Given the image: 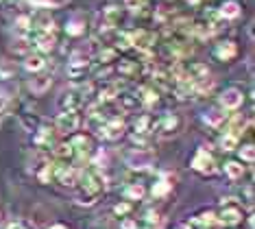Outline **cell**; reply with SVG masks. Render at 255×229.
Here are the masks:
<instances>
[{
    "label": "cell",
    "instance_id": "836d02e7",
    "mask_svg": "<svg viewBox=\"0 0 255 229\" xmlns=\"http://www.w3.org/2000/svg\"><path fill=\"white\" fill-rule=\"evenodd\" d=\"M53 166H55V162H50V160H44L39 164V168L35 170V179L39 184H50V179H53Z\"/></svg>",
    "mask_w": 255,
    "mask_h": 229
},
{
    "label": "cell",
    "instance_id": "ffe728a7",
    "mask_svg": "<svg viewBox=\"0 0 255 229\" xmlns=\"http://www.w3.org/2000/svg\"><path fill=\"white\" fill-rule=\"evenodd\" d=\"M85 28H88V20H85V15L81 13V11L72 13L66 20V33L70 35V37H81V35L85 33Z\"/></svg>",
    "mask_w": 255,
    "mask_h": 229
},
{
    "label": "cell",
    "instance_id": "3957f363",
    "mask_svg": "<svg viewBox=\"0 0 255 229\" xmlns=\"http://www.w3.org/2000/svg\"><path fill=\"white\" fill-rule=\"evenodd\" d=\"M181 129H183V118L175 111H166L157 120H153V133L161 140L175 138L177 133H181Z\"/></svg>",
    "mask_w": 255,
    "mask_h": 229
},
{
    "label": "cell",
    "instance_id": "b9f144b4",
    "mask_svg": "<svg viewBox=\"0 0 255 229\" xmlns=\"http://www.w3.org/2000/svg\"><path fill=\"white\" fill-rule=\"evenodd\" d=\"M22 125H24L26 129H28V131H35V129L39 127V122H42V118H39V116H35V114H22Z\"/></svg>",
    "mask_w": 255,
    "mask_h": 229
},
{
    "label": "cell",
    "instance_id": "4316f807",
    "mask_svg": "<svg viewBox=\"0 0 255 229\" xmlns=\"http://www.w3.org/2000/svg\"><path fill=\"white\" fill-rule=\"evenodd\" d=\"M142 72L140 61H133V59H120L118 63V74L123 79H137V74Z\"/></svg>",
    "mask_w": 255,
    "mask_h": 229
},
{
    "label": "cell",
    "instance_id": "f907efd6",
    "mask_svg": "<svg viewBox=\"0 0 255 229\" xmlns=\"http://www.w3.org/2000/svg\"><path fill=\"white\" fill-rule=\"evenodd\" d=\"M48 229H68V227H66V225H59V223H57V225H50Z\"/></svg>",
    "mask_w": 255,
    "mask_h": 229
},
{
    "label": "cell",
    "instance_id": "1f68e13d",
    "mask_svg": "<svg viewBox=\"0 0 255 229\" xmlns=\"http://www.w3.org/2000/svg\"><path fill=\"white\" fill-rule=\"evenodd\" d=\"M53 155L57 162H72L74 160V149L70 142H57L53 146Z\"/></svg>",
    "mask_w": 255,
    "mask_h": 229
},
{
    "label": "cell",
    "instance_id": "d4e9b609",
    "mask_svg": "<svg viewBox=\"0 0 255 229\" xmlns=\"http://www.w3.org/2000/svg\"><path fill=\"white\" fill-rule=\"evenodd\" d=\"M123 195L127 201H142L146 197V186L142 181H131V184H127L123 188Z\"/></svg>",
    "mask_w": 255,
    "mask_h": 229
},
{
    "label": "cell",
    "instance_id": "2e32d148",
    "mask_svg": "<svg viewBox=\"0 0 255 229\" xmlns=\"http://www.w3.org/2000/svg\"><path fill=\"white\" fill-rule=\"evenodd\" d=\"M129 37H131L133 48H137V50H142V52H148L155 46V35L150 33V31H146V28L129 31Z\"/></svg>",
    "mask_w": 255,
    "mask_h": 229
},
{
    "label": "cell",
    "instance_id": "d6986e66",
    "mask_svg": "<svg viewBox=\"0 0 255 229\" xmlns=\"http://www.w3.org/2000/svg\"><path fill=\"white\" fill-rule=\"evenodd\" d=\"M50 87H53V76L44 74V70H42V72H35V74H33V79L28 81V90L35 94V96H44Z\"/></svg>",
    "mask_w": 255,
    "mask_h": 229
},
{
    "label": "cell",
    "instance_id": "9c48e42d",
    "mask_svg": "<svg viewBox=\"0 0 255 229\" xmlns=\"http://www.w3.org/2000/svg\"><path fill=\"white\" fill-rule=\"evenodd\" d=\"M79 168L72 166V162H55L53 166V179L63 188H74L77 184Z\"/></svg>",
    "mask_w": 255,
    "mask_h": 229
},
{
    "label": "cell",
    "instance_id": "8fae6325",
    "mask_svg": "<svg viewBox=\"0 0 255 229\" xmlns=\"http://www.w3.org/2000/svg\"><path fill=\"white\" fill-rule=\"evenodd\" d=\"M190 168L196 170V173L201 175H214L216 173V160H214V155L207 149H196L192 160H190Z\"/></svg>",
    "mask_w": 255,
    "mask_h": 229
},
{
    "label": "cell",
    "instance_id": "8992f818",
    "mask_svg": "<svg viewBox=\"0 0 255 229\" xmlns=\"http://www.w3.org/2000/svg\"><path fill=\"white\" fill-rule=\"evenodd\" d=\"M216 219H218V225L234 229L238 225H242V221H245V212H242V208L236 201H227V203H223V210L216 214Z\"/></svg>",
    "mask_w": 255,
    "mask_h": 229
},
{
    "label": "cell",
    "instance_id": "83f0119b",
    "mask_svg": "<svg viewBox=\"0 0 255 229\" xmlns=\"http://www.w3.org/2000/svg\"><path fill=\"white\" fill-rule=\"evenodd\" d=\"M46 68V57L42 55V52H28V55L24 57V70L31 74L35 72H42V70Z\"/></svg>",
    "mask_w": 255,
    "mask_h": 229
},
{
    "label": "cell",
    "instance_id": "ac0fdd59",
    "mask_svg": "<svg viewBox=\"0 0 255 229\" xmlns=\"http://www.w3.org/2000/svg\"><path fill=\"white\" fill-rule=\"evenodd\" d=\"M214 57H216L218 61H234L238 57V44L234 42V39H223V42H218L216 46H214Z\"/></svg>",
    "mask_w": 255,
    "mask_h": 229
},
{
    "label": "cell",
    "instance_id": "ee69618b",
    "mask_svg": "<svg viewBox=\"0 0 255 229\" xmlns=\"http://www.w3.org/2000/svg\"><path fill=\"white\" fill-rule=\"evenodd\" d=\"M116 55H118V50L114 46H107V48H103L98 52V59H101V63H112L116 59Z\"/></svg>",
    "mask_w": 255,
    "mask_h": 229
},
{
    "label": "cell",
    "instance_id": "4dcf8cb0",
    "mask_svg": "<svg viewBox=\"0 0 255 229\" xmlns=\"http://www.w3.org/2000/svg\"><path fill=\"white\" fill-rule=\"evenodd\" d=\"M31 48H33V44H31V37H28V35H15L13 44H11V52H13V55L26 57L28 52H31Z\"/></svg>",
    "mask_w": 255,
    "mask_h": 229
},
{
    "label": "cell",
    "instance_id": "d590c367",
    "mask_svg": "<svg viewBox=\"0 0 255 229\" xmlns=\"http://www.w3.org/2000/svg\"><path fill=\"white\" fill-rule=\"evenodd\" d=\"M238 142H240V138H238L236 133L227 131V129H225L223 136L218 138V146H220L223 151H234V149H238Z\"/></svg>",
    "mask_w": 255,
    "mask_h": 229
},
{
    "label": "cell",
    "instance_id": "603a6c76",
    "mask_svg": "<svg viewBox=\"0 0 255 229\" xmlns=\"http://www.w3.org/2000/svg\"><path fill=\"white\" fill-rule=\"evenodd\" d=\"M137 101H140V105H144V107H153V105H157L159 101V90L155 85H142L140 90L135 92Z\"/></svg>",
    "mask_w": 255,
    "mask_h": 229
},
{
    "label": "cell",
    "instance_id": "8d00e7d4",
    "mask_svg": "<svg viewBox=\"0 0 255 229\" xmlns=\"http://www.w3.org/2000/svg\"><path fill=\"white\" fill-rule=\"evenodd\" d=\"M161 225V214L157 210H146L142 216V227L144 229H157Z\"/></svg>",
    "mask_w": 255,
    "mask_h": 229
},
{
    "label": "cell",
    "instance_id": "f5cc1de1",
    "mask_svg": "<svg viewBox=\"0 0 255 229\" xmlns=\"http://www.w3.org/2000/svg\"><path fill=\"white\" fill-rule=\"evenodd\" d=\"M234 229H236V227H234Z\"/></svg>",
    "mask_w": 255,
    "mask_h": 229
},
{
    "label": "cell",
    "instance_id": "ba28073f",
    "mask_svg": "<svg viewBox=\"0 0 255 229\" xmlns=\"http://www.w3.org/2000/svg\"><path fill=\"white\" fill-rule=\"evenodd\" d=\"M55 133H57L55 127L46 125V122H39V127L33 131V144H35V149L42 151V153H50L53 146L57 144Z\"/></svg>",
    "mask_w": 255,
    "mask_h": 229
},
{
    "label": "cell",
    "instance_id": "e0dca14e",
    "mask_svg": "<svg viewBox=\"0 0 255 229\" xmlns=\"http://www.w3.org/2000/svg\"><path fill=\"white\" fill-rule=\"evenodd\" d=\"M125 22V9L120 4H107L103 9V24L109 26V28H120V24Z\"/></svg>",
    "mask_w": 255,
    "mask_h": 229
},
{
    "label": "cell",
    "instance_id": "74e56055",
    "mask_svg": "<svg viewBox=\"0 0 255 229\" xmlns=\"http://www.w3.org/2000/svg\"><path fill=\"white\" fill-rule=\"evenodd\" d=\"M133 131L135 133H153V116L142 114L140 118L133 122Z\"/></svg>",
    "mask_w": 255,
    "mask_h": 229
},
{
    "label": "cell",
    "instance_id": "f35d334b",
    "mask_svg": "<svg viewBox=\"0 0 255 229\" xmlns=\"http://www.w3.org/2000/svg\"><path fill=\"white\" fill-rule=\"evenodd\" d=\"M172 190V181H166V179H157L153 184V188H150V195H153L155 199H164L168 192Z\"/></svg>",
    "mask_w": 255,
    "mask_h": 229
},
{
    "label": "cell",
    "instance_id": "7dc6e473",
    "mask_svg": "<svg viewBox=\"0 0 255 229\" xmlns=\"http://www.w3.org/2000/svg\"><path fill=\"white\" fill-rule=\"evenodd\" d=\"M7 229H35V225L28 221H11L7 225Z\"/></svg>",
    "mask_w": 255,
    "mask_h": 229
},
{
    "label": "cell",
    "instance_id": "9a60e30c",
    "mask_svg": "<svg viewBox=\"0 0 255 229\" xmlns=\"http://www.w3.org/2000/svg\"><path fill=\"white\" fill-rule=\"evenodd\" d=\"M245 103V94L238 87H227L223 94H220V107L225 111H238Z\"/></svg>",
    "mask_w": 255,
    "mask_h": 229
},
{
    "label": "cell",
    "instance_id": "bcb514c9",
    "mask_svg": "<svg viewBox=\"0 0 255 229\" xmlns=\"http://www.w3.org/2000/svg\"><path fill=\"white\" fill-rule=\"evenodd\" d=\"M118 229H140L135 219H131V216H123L118 223Z\"/></svg>",
    "mask_w": 255,
    "mask_h": 229
},
{
    "label": "cell",
    "instance_id": "681fc988",
    "mask_svg": "<svg viewBox=\"0 0 255 229\" xmlns=\"http://www.w3.org/2000/svg\"><path fill=\"white\" fill-rule=\"evenodd\" d=\"M7 103H9V101H7V96H4V94H0V114H2V111L7 109Z\"/></svg>",
    "mask_w": 255,
    "mask_h": 229
},
{
    "label": "cell",
    "instance_id": "484cf974",
    "mask_svg": "<svg viewBox=\"0 0 255 229\" xmlns=\"http://www.w3.org/2000/svg\"><path fill=\"white\" fill-rule=\"evenodd\" d=\"M223 170H225V175H227L229 181H238V179L245 177L247 166H245V162H240V160H229V162H225Z\"/></svg>",
    "mask_w": 255,
    "mask_h": 229
},
{
    "label": "cell",
    "instance_id": "7402d4cb",
    "mask_svg": "<svg viewBox=\"0 0 255 229\" xmlns=\"http://www.w3.org/2000/svg\"><path fill=\"white\" fill-rule=\"evenodd\" d=\"M190 225H192L194 229H216L218 227L216 212H212V210H205V212L192 216V219H190Z\"/></svg>",
    "mask_w": 255,
    "mask_h": 229
},
{
    "label": "cell",
    "instance_id": "d6a6232c",
    "mask_svg": "<svg viewBox=\"0 0 255 229\" xmlns=\"http://www.w3.org/2000/svg\"><path fill=\"white\" fill-rule=\"evenodd\" d=\"M120 92L123 90H120L118 83H107L105 87H101V92H98V103H103V105L112 103V101H116V96H118Z\"/></svg>",
    "mask_w": 255,
    "mask_h": 229
},
{
    "label": "cell",
    "instance_id": "4fadbf2b",
    "mask_svg": "<svg viewBox=\"0 0 255 229\" xmlns=\"http://www.w3.org/2000/svg\"><path fill=\"white\" fill-rule=\"evenodd\" d=\"M109 118V116L105 114V105L103 103H96V105H90L88 107V114H85V127H88V131L92 133H101V127L105 125V120Z\"/></svg>",
    "mask_w": 255,
    "mask_h": 229
},
{
    "label": "cell",
    "instance_id": "5b68a950",
    "mask_svg": "<svg viewBox=\"0 0 255 229\" xmlns=\"http://www.w3.org/2000/svg\"><path fill=\"white\" fill-rule=\"evenodd\" d=\"M81 127V116L79 111H72V109H63L57 114L55 118V131L57 133H63V136H72L77 133Z\"/></svg>",
    "mask_w": 255,
    "mask_h": 229
},
{
    "label": "cell",
    "instance_id": "c3c4849f",
    "mask_svg": "<svg viewBox=\"0 0 255 229\" xmlns=\"http://www.w3.org/2000/svg\"><path fill=\"white\" fill-rule=\"evenodd\" d=\"M28 2H31L35 9H50L57 4V0H28Z\"/></svg>",
    "mask_w": 255,
    "mask_h": 229
},
{
    "label": "cell",
    "instance_id": "30bf717a",
    "mask_svg": "<svg viewBox=\"0 0 255 229\" xmlns=\"http://www.w3.org/2000/svg\"><path fill=\"white\" fill-rule=\"evenodd\" d=\"M70 144L74 149V157H77V160H85V162H88L90 157L94 155V151H96L94 138H92L90 133H72Z\"/></svg>",
    "mask_w": 255,
    "mask_h": 229
},
{
    "label": "cell",
    "instance_id": "ab89813d",
    "mask_svg": "<svg viewBox=\"0 0 255 229\" xmlns=\"http://www.w3.org/2000/svg\"><path fill=\"white\" fill-rule=\"evenodd\" d=\"M131 210H133V205H131V201H120V203H116L114 205V216L116 219H123V216H129L131 214Z\"/></svg>",
    "mask_w": 255,
    "mask_h": 229
},
{
    "label": "cell",
    "instance_id": "f546056e",
    "mask_svg": "<svg viewBox=\"0 0 255 229\" xmlns=\"http://www.w3.org/2000/svg\"><path fill=\"white\" fill-rule=\"evenodd\" d=\"M240 9L242 7L236 2V0H225V2L218 7L216 13H218V17H223V20L227 22V20H236V17L240 15Z\"/></svg>",
    "mask_w": 255,
    "mask_h": 229
},
{
    "label": "cell",
    "instance_id": "f6af8a7d",
    "mask_svg": "<svg viewBox=\"0 0 255 229\" xmlns=\"http://www.w3.org/2000/svg\"><path fill=\"white\" fill-rule=\"evenodd\" d=\"M15 74V66L11 61H0V79H11Z\"/></svg>",
    "mask_w": 255,
    "mask_h": 229
},
{
    "label": "cell",
    "instance_id": "cb8c5ba5",
    "mask_svg": "<svg viewBox=\"0 0 255 229\" xmlns=\"http://www.w3.org/2000/svg\"><path fill=\"white\" fill-rule=\"evenodd\" d=\"M31 22H33V31H55V20L46 9L31 15Z\"/></svg>",
    "mask_w": 255,
    "mask_h": 229
},
{
    "label": "cell",
    "instance_id": "f1b7e54d",
    "mask_svg": "<svg viewBox=\"0 0 255 229\" xmlns=\"http://www.w3.org/2000/svg\"><path fill=\"white\" fill-rule=\"evenodd\" d=\"M116 101H118L120 109H123L125 114H133V111H137V107H140L137 96L135 94H131V92H120L118 96H116Z\"/></svg>",
    "mask_w": 255,
    "mask_h": 229
},
{
    "label": "cell",
    "instance_id": "6da1fadb",
    "mask_svg": "<svg viewBox=\"0 0 255 229\" xmlns=\"http://www.w3.org/2000/svg\"><path fill=\"white\" fill-rule=\"evenodd\" d=\"M77 195H74V201L77 205H94L101 195L105 192V177L103 173L98 170L96 166H85V168H79V175H77Z\"/></svg>",
    "mask_w": 255,
    "mask_h": 229
},
{
    "label": "cell",
    "instance_id": "e575fe53",
    "mask_svg": "<svg viewBox=\"0 0 255 229\" xmlns=\"http://www.w3.org/2000/svg\"><path fill=\"white\" fill-rule=\"evenodd\" d=\"M13 31L15 35H31L33 33V22L31 15H18L13 20Z\"/></svg>",
    "mask_w": 255,
    "mask_h": 229
},
{
    "label": "cell",
    "instance_id": "52a82bcc",
    "mask_svg": "<svg viewBox=\"0 0 255 229\" xmlns=\"http://www.w3.org/2000/svg\"><path fill=\"white\" fill-rule=\"evenodd\" d=\"M88 94H85L83 90H81V85H74L70 87V90H66V92H61V96H59V107L61 111L63 109H72V111H79L81 107H85L88 105Z\"/></svg>",
    "mask_w": 255,
    "mask_h": 229
},
{
    "label": "cell",
    "instance_id": "7c38bea8",
    "mask_svg": "<svg viewBox=\"0 0 255 229\" xmlns=\"http://www.w3.org/2000/svg\"><path fill=\"white\" fill-rule=\"evenodd\" d=\"M127 133V122L125 118H120V116H109L105 120V125L101 127V133L98 136H103L109 142H116V140H120Z\"/></svg>",
    "mask_w": 255,
    "mask_h": 229
},
{
    "label": "cell",
    "instance_id": "816d5d0a",
    "mask_svg": "<svg viewBox=\"0 0 255 229\" xmlns=\"http://www.w3.org/2000/svg\"><path fill=\"white\" fill-rule=\"evenodd\" d=\"M177 229H194V227H192V225H190V223H185V225H179Z\"/></svg>",
    "mask_w": 255,
    "mask_h": 229
},
{
    "label": "cell",
    "instance_id": "7bdbcfd3",
    "mask_svg": "<svg viewBox=\"0 0 255 229\" xmlns=\"http://www.w3.org/2000/svg\"><path fill=\"white\" fill-rule=\"evenodd\" d=\"M125 2V7L129 9V11H133V13H137V11H144L148 7V2L150 0H123Z\"/></svg>",
    "mask_w": 255,
    "mask_h": 229
},
{
    "label": "cell",
    "instance_id": "60d3db41",
    "mask_svg": "<svg viewBox=\"0 0 255 229\" xmlns=\"http://www.w3.org/2000/svg\"><path fill=\"white\" fill-rule=\"evenodd\" d=\"M238 153H240V162L253 164V160H255V149H253V144H242L240 149H238Z\"/></svg>",
    "mask_w": 255,
    "mask_h": 229
},
{
    "label": "cell",
    "instance_id": "5bb4252c",
    "mask_svg": "<svg viewBox=\"0 0 255 229\" xmlns=\"http://www.w3.org/2000/svg\"><path fill=\"white\" fill-rule=\"evenodd\" d=\"M31 44H33V48H35L37 52L46 55V52L55 50L57 35H55V31H35V35L31 37Z\"/></svg>",
    "mask_w": 255,
    "mask_h": 229
},
{
    "label": "cell",
    "instance_id": "277c9868",
    "mask_svg": "<svg viewBox=\"0 0 255 229\" xmlns=\"http://www.w3.org/2000/svg\"><path fill=\"white\" fill-rule=\"evenodd\" d=\"M125 164L129 166V170L144 173V170H150L155 166V153L150 149H131L125 155Z\"/></svg>",
    "mask_w": 255,
    "mask_h": 229
},
{
    "label": "cell",
    "instance_id": "7a4b0ae2",
    "mask_svg": "<svg viewBox=\"0 0 255 229\" xmlns=\"http://www.w3.org/2000/svg\"><path fill=\"white\" fill-rule=\"evenodd\" d=\"M92 59H94V48H92V44H79L77 48L70 52V57H68V68H66L68 76H70L72 81H81L88 74Z\"/></svg>",
    "mask_w": 255,
    "mask_h": 229
},
{
    "label": "cell",
    "instance_id": "44dd1931",
    "mask_svg": "<svg viewBox=\"0 0 255 229\" xmlns=\"http://www.w3.org/2000/svg\"><path fill=\"white\" fill-rule=\"evenodd\" d=\"M227 111H225L223 107H216V109H210V111H205V114L201 116V120L205 122L210 129H223L225 127V122H227Z\"/></svg>",
    "mask_w": 255,
    "mask_h": 229
}]
</instances>
